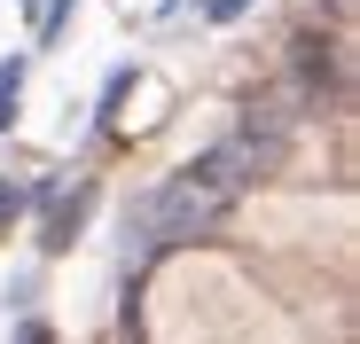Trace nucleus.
<instances>
[{"label":"nucleus","instance_id":"obj_1","mask_svg":"<svg viewBox=\"0 0 360 344\" xmlns=\"http://www.w3.org/2000/svg\"><path fill=\"white\" fill-rule=\"evenodd\" d=\"M16 94H24V63H0V126H16Z\"/></svg>","mask_w":360,"mask_h":344},{"label":"nucleus","instance_id":"obj_2","mask_svg":"<svg viewBox=\"0 0 360 344\" xmlns=\"http://www.w3.org/2000/svg\"><path fill=\"white\" fill-rule=\"evenodd\" d=\"M16 344H55V336H47V321H24V329H16Z\"/></svg>","mask_w":360,"mask_h":344}]
</instances>
